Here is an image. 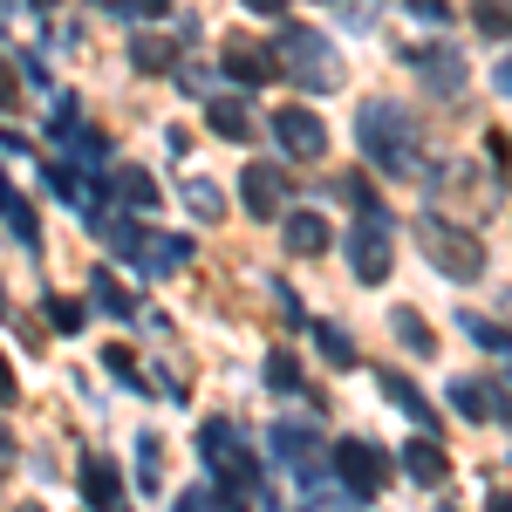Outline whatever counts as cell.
<instances>
[{"label":"cell","mask_w":512,"mask_h":512,"mask_svg":"<svg viewBox=\"0 0 512 512\" xmlns=\"http://www.w3.org/2000/svg\"><path fill=\"white\" fill-rule=\"evenodd\" d=\"M355 130H362L369 164H383L390 178H424V151H417L424 137H417V123H410V110H403V103H362Z\"/></svg>","instance_id":"obj_1"},{"label":"cell","mask_w":512,"mask_h":512,"mask_svg":"<svg viewBox=\"0 0 512 512\" xmlns=\"http://www.w3.org/2000/svg\"><path fill=\"white\" fill-rule=\"evenodd\" d=\"M417 246H424V253H431V267L444 280H465V287H472V280H485V246H478V233L472 226H451V219H417Z\"/></svg>","instance_id":"obj_2"},{"label":"cell","mask_w":512,"mask_h":512,"mask_svg":"<svg viewBox=\"0 0 512 512\" xmlns=\"http://www.w3.org/2000/svg\"><path fill=\"white\" fill-rule=\"evenodd\" d=\"M274 48H280V69L301 82V89H335V82H342V62H335L328 35H315V28L287 21V28L274 35Z\"/></svg>","instance_id":"obj_3"},{"label":"cell","mask_w":512,"mask_h":512,"mask_svg":"<svg viewBox=\"0 0 512 512\" xmlns=\"http://www.w3.org/2000/svg\"><path fill=\"white\" fill-rule=\"evenodd\" d=\"M390 246H396L390 212H376V205H369V212L355 219V233H349V274L362 280V287H383V280H390V267H396Z\"/></svg>","instance_id":"obj_4"},{"label":"cell","mask_w":512,"mask_h":512,"mask_svg":"<svg viewBox=\"0 0 512 512\" xmlns=\"http://www.w3.org/2000/svg\"><path fill=\"white\" fill-rule=\"evenodd\" d=\"M274 144L294 164H315V158H328V123L315 110H301V103H287V110H274Z\"/></svg>","instance_id":"obj_5"},{"label":"cell","mask_w":512,"mask_h":512,"mask_svg":"<svg viewBox=\"0 0 512 512\" xmlns=\"http://www.w3.org/2000/svg\"><path fill=\"white\" fill-rule=\"evenodd\" d=\"M335 472H342V492H349V499H369V492L390 478V458H383L376 444H362V437H342V444H335Z\"/></svg>","instance_id":"obj_6"},{"label":"cell","mask_w":512,"mask_h":512,"mask_svg":"<svg viewBox=\"0 0 512 512\" xmlns=\"http://www.w3.org/2000/svg\"><path fill=\"white\" fill-rule=\"evenodd\" d=\"M219 69H226L239 89H260V82L280 76V55H274V48H260L253 35H226V41H219Z\"/></svg>","instance_id":"obj_7"},{"label":"cell","mask_w":512,"mask_h":512,"mask_svg":"<svg viewBox=\"0 0 512 512\" xmlns=\"http://www.w3.org/2000/svg\"><path fill=\"white\" fill-rule=\"evenodd\" d=\"M198 451H205V465H212V472L226 478V492H233V485H246V478L260 472V465L246 458V444H239L233 424H205V431H198Z\"/></svg>","instance_id":"obj_8"},{"label":"cell","mask_w":512,"mask_h":512,"mask_svg":"<svg viewBox=\"0 0 512 512\" xmlns=\"http://www.w3.org/2000/svg\"><path fill=\"white\" fill-rule=\"evenodd\" d=\"M239 192H246V212H253V219H274L280 205H287V171L267 164V158H253L246 178H239Z\"/></svg>","instance_id":"obj_9"},{"label":"cell","mask_w":512,"mask_h":512,"mask_svg":"<svg viewBox=\"0 0 512 512\" xmlns=\"http://www.w3.org/2000/svg\"><path fill=\"white\" fill-rule=\"evenodd\" d=\"M274 458L287 465V472L315 478V465H321V437L308 431V424H274Z\"/></svg>","instance_id":"obj_10"},{"label":"cell","mask_w":512,"mask_h":512,"mask_svg":"<svg viewBox=\"0 0 512 512\" xmlns=\"http://www.w3.org/2000/svg\"><path fill=\"white\" fill-rule=\"evenodd\" d=\"M417 76L431 82L437 96H465V55L458 48H417Z\"/></svg>","instance_id":"obj_11"},{"label":"cell","mask_w":512,"mask_h":512,"mask_svg":"<svg viewBox=\"0 0 512 512\" xmlns=\"http://www.w3.org/2000/svg\"><path fill=\"white\" fill-rule=\"evenodd\" d=\"M205 123H212V137H233V144H253V130H260L239 96H212L205 103Z\"/></svg>","instance_id":"obj_12"},{"label":"cell","mask_w":512,"mask_h":512,"mask_svg":"<svg viewBox=\"0 0 512 512\" xmlns=\"http://www.w3.org/2000/svg\"><path fill=\"white\" fill-rule=\"evenodd\" d=\"M82 499H89L96 512H117L123 478H117V465H110V458H82Z\"/></svg>","instance_id":"obj_13"},{"label":"cell","mask_w":512,"mask_h":512,"mask_svg":"<svg viewBox=\"0 0 512 512\" xmlns=\"http://www.w3.org/2000/svg\"><path fill=\"white\" fill-rule=\"evenodd\" d=\"M403 472L417 478V485H444L451 478V458H444V444H431V437H410L403 444Z\"/></svg>","instance_id":"obj_14"},{"label":"cell","mask_w":512,"mask_h":512,"mask_svg":"<svg viewBox=\"0 0 512 512\" xmlns=\"http://www.w3.org/2000/svg\"><path fill=\"white\" fill-rule=\"evenodd\" d=\"M383 396H390V403H396V410H403V417H410V424H424V431H431V424H437L431 396L417 390V383H410L403 369H383Z\"/></svg>","instance_id":"obj_15"},{"label":"cell","mask_w":512,"mask_h":512,"mask_svg":"<svg viewBox=\"0 0 512 512\" xmlns=\"http://www.w3.org/2000/svg\"><path fill=\"white\" fill-rule=\"evenodd\" d=\"M110 185L123 192L130 212H151V205H158V178H151L144 164H117V171H110Z\"/></svg>","instance_id":"obj_16"},{"label":"cell","mask_w":512,"mask_h":512,"mask_svg":"<svg viewBox=\"0 0 512 512\" xmlns=\"http://www.w3.org/2000/svg\"><path fill=\"white\" fill-rule=\"evenodd\" d=\"M130 62L144 76H164V69H178V41L171 35H130Z\"/></svg>","instance_id":"obj_17"},{"label":"cell","mask_w":512,"mask_h":512,"mask_svg":"<svg viewBox=\"0 0 512 512\" xmlns=\"http://www.w3.org/2000/svg\"><path fill=\"white\" fill-rule=\"evenodd\" d=\"M287 253H301V260L328 253V219H321V212H294V219H287Z\"/></svg>","instance_id":"obj_18"},{"label":"cell","mask_w":512,"mask_h":512,"mask_svg":"<svg viewBox=\"0 0 512 512\" xmlns=\"http://www.w3.org/2000/svg\"><path fill=\"white\" fill-rule=\"evenodd\" d=\"M151 274H178L185 260H192V239L185 233H164V239H144V253H137Z\"/></svg>","instance_id":"obj_19"},{"label":"cell","mask_w":512,"mask_h":512,"mask_svg":"<svg viewBox=\"0 0 512 512\" xmlns=\"http://www.w3.org/2000/svg\"><path fill=\"white\" fill-rule=\"evenodd\" d=\"M96 308H103L110 321H130L137 315V294H130L123 280H110V267H96Z\"/></svg>","instance_id":"obj_20"},{"label":"cell","mask_w":512,"mask_h":512,"mask_svg":"<svg viewBox=\"0 0 512 512\" xmlns=\"http://www.w3.org/2000/svg\"><path fill=\"white\" fill-rule=\"evenodd\" d=\"M390 328H396V342H403L410 355H437V335L424 328V315H417V308H396Z\"/></svg>","instance_id":"obj_21"},{"label":"cell","mask_w":512,"mask_h":512,"mask_svg":"<svg viewBox=\"0 0 512 512\" xmlns=\"http://www.w3.org/2000/svg\"><path fill=\"white\" fill-rule=\"evenodd\" d=\"M492 396H499V390H485L478 376H458V383H451V403H458L472 424H485V417H492Z\"/></svg>","instance_id":"obj_22"},{"label":"cell","mask_w":512,"mask_h":512,"mask_svg":"<svg viewBox=\"0 0 512 512\" xmlns=\"http://www.w3.org/2000/svg\"><path fill=\"white\" fill-rule=\"evenodd\" d=\"M96 233L110 239V246H117L123 260H137V253H144V233H137V226H130L123 212H110V219H96Z\"/></svg>","instance_id":"obj_23"},{"label":"cell","mask_w":512,"mask_h":512,"mask_svg":"<svg viewBox=\"0 0 512 512\" xmlns=\"http://www.w3.org/2000/svg\"><path fill=\"white\" fill-rule=\"evenodd\" d=\"M82 321H89V308H82V301L48 294V328H55V335H82Z\"/></svg>","instance_id":"obj_24"},{"label":"cell","mask_w":512,"mask_h":512,"mask_svg":"<svg viewBox=\"0 0 512 512\" xmlns=\"http://www.w3.org/2000/svg\"><path fill=\"white\" fill-rule=\"evenodd\" d=\"M465 335H472L478 349H492V355H506V349H512V328H506V321H485V315H465Z\"/></svg>","instance_id":"obj_25"},{"label":"cell","mask_w":512,"mask_h":512,"mask_svg":"<svg viewBox=\"0 0 512 512\" xmlns=\"http://www.w3.org/2000/svg\"><path fill=\"white\" fill-rule=\"evenodd\" d=\"M48 192L62 198V205H76V212L89 205V185H82V178L69 171V164H48Z\"/></svg>","instance_id":"obj_26"},{"label":"cell","mask_w":512,"mask_h":512,"mask_svg":"<svg viewBox=\"0 0 512 512\" xmlns=\"http://www.w3.org/2000/svg\"><path fill=\"white\" fill-rule=\"evenodd\" d=\"M321 355H328V369H355V342L342 335V328H315Z\"/></svg>","instance_id":"obj_27"},{"label":"cell","mask_w":512,"mask_h":512,"mask_svg":"<svg viewBox=\"0 0 512 512\" xmlns=\"http://www.w3.org/2000/svg\"><path fill=\"white\" fill-rule=\"evenodd\" d=\"M472 14L485 35H512V0H472Z\"/></svg>","instance_id":"obj_28"},{"label":"cell","mask_w":512,"mask_h":512,"mask_svg":"<svg viewBox=\"0 0 512 512\" xmlns=\"http://www.w3.org/2000/svg\"><path fill=\"white\" fill-rule=\"evenodd\" d=\"M185 205H192L198 219H219V212H226V198H219V185H205V178H192V185H185Z\"/></svg>","instance_id":"obj_29"},{"label":"cell","mask_w":512,"mask_h":512,"mask_svg":"<svg viewBox=\"0 0 512 512\" xmlns=\"http://www.w3.org/2000/svg\"><path fill=\"white\" fill-rule=\"evenodd\" d=\"M103 362H110V376H117V383H130V390H151V383L137 376V355H130V349H110Z\"/></svg>","instance_id":"obj_30"},{"label":"cell","mask_w":512,"mask_h":512,"mask_svg":"<svg viewBox=\"0 0 512 512\" xmlns=\"http://www.w3.org/2000/svg\"><path fill=\"white\" fill-rule=\"evenodd\" d=\"M267 383H274V390H301V369H294V355H267Z\"/></svg>","instance_id":"obj_31"},{"label":"cell","mask_w":512,"mask_h":512,"mask_svg":"<svg viewBox=\"0 0 512 512\" xmlns=\"http://www.w3.org/2000/svg\"><path fill=\"white\" fill-rule=\"evenodd\" d=\"M410 14H417V21H437V28L451 21V7H444V0H410Z\"/></svg>","instance_id":"obj_32"},{"label":"cell","mask_w":512,"mask_h":512,"mask_svg":"<svg viewBox=\"0 0 512 512\" xmlns=\"http://www.w3.org/2000/svg\"><path fill=\"white\" fill-rule=\"evenodd\" d=\"M144 485H151V492L164 485V472H158V437H144Z\"/></svg>","instance_id":"obj_33"},{"label":"cell","mask_w":512,"mask_h":512,"mask_svg":"<svg viewBox=\"0 0 512 512\" xmlns=\"http://www.w3.org/2000/svg\"><path fill=\"white\" fill-rule=\"evenodd\" d=\"M123 7H130V14H144V21H164V14H171V0H123Z\"/></svg>","instance_id":"obj_34"},{"label":"cell","mask_w":512,"mask_h":512,"mask_svg":"<svg viewBox=\"0 0 512 512\" xmlns=\"http://www.w3.org/2000/svg\"><path fill=\"white\" fill-rule=\"evenodd\" d=\"M14 458H21V444H14V431H7V417H0V472H7Z\"/></svg>","instance_id":"obj_35"},{"label":"cell","mask_w":512,"mask_h":512,"mask_svg":"<svg viewBox=\"0 0 512 512\" xmlns=\"http://www.w3.org/2000/svg\"><path fill=\"white\" fill-rule=\"evenodd\" d=\"M21 103V89H14V69H0V110H14Z\"/></svg>","instance_id":"obj_36"},{"label":"cell","mask_w":512,"mask_h":512,"mask_svg":"<svg viewBox=\"0 0 512 512\" xmlns=\"http://www.w3.org/2000/svg\"><path fill=\"white\" fill-rule=\"evenodd\" d=\"M178 512H212V492H185V499H178Z\"/></svg>","instance_id":"obj_37"},{"label":"cell","mask_w":512,"mask_h":512,"mask_svg":"<svg viewBox=\"0 0 512 512\" xmlns=\"http://www.w3.org/2000/svg\"><path fill=\"white\" fill-rule=\"evenodd\" d=\"M14 403V369H7V355H0V410Z\"/></svg>","instance_id":"obj_38"},{"label":"cell","mask_w":512,"mask_h":512,"mask_svg":"<svg viewBox=\"0 0 512 512\" xmlns=\"http://www.w3.org/2000/svg\"><path fill=\"white\" fill-rule=\"evenodd\" d=\"M308 512H349V499H308Z\"/></svg>","instance_id":"obj_39"},{"label":"cell","mask_w":512,"mask_h":512,"mask_svg":"<svg viewBox=\"0 0 512 512\" xmlns=\"http://www.w3.org/2000/svg\"><path fill=\"white\" fill-rule=\"evenodd\" d=\"M492 164L506 171V185H512V137H506V144H499V158H492Z\"/></svg>","instance_id":"obj_40"},{"label":"cell","mask_w":512,"mask_h":512,"mask_svg":"<svg viewBox=\"0 0 512 512\" xmlns=\"http://www.w3.org/2000/svg\"><path fill=\"white\" fill-rule=\"evenodd\" d=\"M492 82H499V89H506V96H512V55H506V62H499V76H492Z\"/></svg>","instance_id":"obj_41"},{"label":"cell","mask_w":512,"mask_h":512,"mask_svg":"<svg viewBox=\"0 0 512 512\" xmlns=\"http://www.w3.org/2000/svg\"><path fill=\"white\" fill-rule=\"evenodd\" d=\"M246 7H253V14H280L287 0H246Z\"/></svg>","instance_id":"obj_42"},{"label":"cell","mask_w":512,"mask_h":512,"mask_svg":"<svg viewBox=\"0 0 512 512\" xmlns=\"http://www.w3.org/2000/svg\"><path fill=\"white\" fill-rule=\"evenodd\" d=\"M485 506H492V512H512V492H492V499H485Z\"/></svg>","instance_id":"obj_43"},{"label":"cell","mask_w":512,"mask_h":512,"mask_svg":"<svg viewBox=\"0 0 512 512\" xmlns=\"http://www.w3.org/2000/svg\"><path fill=\"white\" fill-rule=\"evenodd\" d=\"M35 7H55V0H35Z\"/></svg>","instance_id":"obj_44"},{"label":"cell","mask_w":512,"mask_h":512,"mask_svg":"<svg viewBox=\"0 0 512 512\" xmlns=\"http://www.w3.org/2000/svg\"><path fill=\"white\" fill-rule=\"evenodd\" d=\"M506 383H512V362H506Z\"/></svg>","instance_id":"obj_45"},{"label":"cell","mask_w":512,"mask_h":512,"mask_svg":"<svg viewBox=\"0 0 512 512\" xmlns=\"http://www.w3.org/2000/svg\"><path fill=\"white\" fill-rule=\"evenodd\" d=\"M21 512H41V506H21Z\"/></svg>","instance_id":"obj_46"},{"label":"cell","mask_w":512,"mask_h":512,"mask_svg":"<svg viewBox=\"0 0 512 512\" xmlns=\"http://www.w3.org/2000/svg\"><path fill=\"white\" fill-rule=\"evenodd\" d=\"M506 308H512V294H506Z\"/></svg>","instance_id":"obj_47"}]
</instances>
